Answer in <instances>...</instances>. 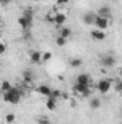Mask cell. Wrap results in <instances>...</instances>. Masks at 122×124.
Instances as JSON below:
<instances>
[{
    "instance_id": "obj_1",
    "label": "cell",
    "mask_w": 122,
    "mask_h": 124,
    "mask_svg": "<svg viewBox=\"0 0 122 124\" xmlns=\"http://www.w3.org/2000/svg\"><path fill=\"white\" fill-rule=\"evenodd\" d=\"M20 97H22V91L17 90V88H14V87H12L10 91L3 93V100L6 102H10V104H17L20 101Z\"/></svg>"
},
{
    "instance_id": "obj_2",
    "label": "cell",
    "mask_w": 122,
    "mask_h": 124,
    "mask_svg": "<svg viewBox=\"0 0 122 124\" xmlns=\"http://www.w3.org/2000/svg\"><path fill=\"white\" fill-rule=\"evenodd\" d=\"M111 87H112V84H111L109 79H101V81L96 84V90L101 94H106L111 90Z\"/></svg>"
},
{
    "instance_id": "obj_3",
    "label": "cell",
    "mask_w": 122,
    "mask_h": 124,
    "mask_svg": "<svg viewBox=\"0 0 122 124\" xmlns=\"http://www.w3.org/2000/svg\"><path fill=\"white\" fill-rule=\"evenodd\" d=\"M101 63H102L105 68H112V66L116 65V58H115L114 55H106V56H103V58L101 59Z\"/></svg>"
},
{
    "instance_id": "obj_4",
    "label": "cell",
    "mask_w": 122,
    "mask_h": 124,
    "mask_svg": "<svg viewBox=\"0 0 122 124\" xmlns=\"http://www.w3.org/2000/svg\"><path fill=\"white\" fill-rule=\"evenodd\" d=\"M93 25H95V26H96L99 31H105V29L108 28L109 22H108V19H105V17L96 16V17H95V22H93Z\"/></svg>"
},
{
    "instance_id": "obj_5",
    "label": "cell",
    "mask_w": 122,
    "mask_h": 124,
    "mask_svg": "<svg viewBox=\"0 0 122 124\" xmlns=\"http://www.w3.org/2000/svg\"><path fill=\"white\" fill-rule=\"evenodd\" d=\"M96 16H101V17L109 19V17L112 16V10H111V7H108V6H102V7H99Z\"/></svg>"
},
{
    "instance_id": "obj_6",
    "label": "cell",
    "mask_w": 122,
    "mask_h": 124,
    "mask_svg": "<svg viewBox=\"0 0 122 124\" xmlns=\"http://www.w3.org/2000/svg\"><path fill=\"white\" fill-rule=\"evenodd\" d=\"M29 58L32 63H42V54L39 51H32L29 54Z\"/></svg>"
},
{
    "instance_id": "obj_7",
    "label": "cell",
    "mask_w": 122,
    "mask_h": 124,
    "mask_svg": "<svg viewBox=\"0 0 122 124\" xmlns=\"http://www.w3.org/2000/svg\"><path fill=\"white\" fill-rule=\"evenodd\" d=\"M65 22H66V15H65V13H58V15L53 16V23H55L56 26L65 25Z\"/></svg>"
},
{
    "instance_id": "obj_8",
    "label": "cell",
    "mask_w": 122,
    "mask_h": 124,
    "mask_svg": "<svg viewBox=\"0 0 122 124\" xmlns=\"http://www.w3.org/2000/svg\"><path fill=\"white\" fill-rule=\"evenodd\" d=\"M23 79H25L26 87H30L32 81H33V72L29 71V69H25V71H23Z\"/></svg>"
},
{
    "instance_id": "obj_9",
    "label": "cell",
    "mask_w": 122,
    "mask_h": 124,
    "mask_svg": "<svg viewBox=\"0 0 122 124\" xmlns=\"http://www.w3.org/2000/svg\"><path fill=\"white\" fill-rule=\"evenodd\" d=\"M76 82H78V84H83V85H89L91 78H89L88 74H79L78 78H76Z\"/></svg>"
},
{
    "instance_id": "obj_10",
    "label": "cell",
    "mask_w": 122,
    "mask_h": 124,
    "mask_svg": "<svg viewBox=\"0 0 122 124\" xmlns=\"http://www.w3.org/2000/svg\"><path fill=\"white\" fill-rule=\"evenodd\" d=\"M95 17H96V13H93V12H88V13L83 15V22H85L86 25H93Z\"/></svg>"
},
{
    "instance_id": "obj_11",
    "label": "cell",
    "mask_w": 122,
    "mask_h": 124,
    "mask_svg": "<svg viewBox=\"0 0 122 124\" xmlns=\"http://www.w3.org/2000/svg\"><path fill=\"white\" fill-rule=\"evenodd\" d=\"M91 36L95 39V40H103V39L106 38L105 32H103V31H99V29H96V31H92V32H91Z\"/></svg>"
},
{
    "instance_id": "obj_12",
    "label": "cell",
    "mask_w": 122,
    "mask_h": 124,
    "mask_svg": "<svg viewBox=\"0 0 122 124\" xmlns=\"http://www.w3.org/2000/svg\"><path fill=\"white\" fill-rule=\"evenodd\" d=\"M36 91L39 94H42V95H46V97H49L50 95V88H49V85H46V84H42V85H39L37 88H36Z\"/></svg>"
},
{
    "instance_id": "obj_13",
    "label": "cell",
    "mask_w": 122,
    "mask_h": 124,
    "mask_svg": "<svg viewBox=\"0 0 122 124\" xmlns=\"http://www.w3.org/2000/svg\"><path fill=\"white\" fill-rule=\"evenodd\" d=\"M17 22H19V25H20L25 31H29V29L32 28V23H33V22H30V20L25 19L23 16H22V17H19V20H17Z\"/></svg>"
},
{
    "instance_id": "obj_14",
    "label": "cell",
    "mask_w": 122,
    "mask_h": 124,
    "mask_svg": "<svg viewBox=\"0 0 122 124\" xmlns=\"http://www.w3.org/2000/svg\"><path fill=\"white\" fill-rule=\"evenodd\" d=\"M88 88H89V85H83V84H78V82H75V85H73V93L82 94V93H85Z\"/></svg>"
},
{
    "instance_id": "obj_15",
    "label": "cell",
    "mask_w": 122,
    "mask_h": 124,
    "mask_svg": "<svg viewBox=\"0 0 122 124\" xmlns=\"http://www.w3.org/2000/svg\"><path fill=\"white\" fill-rule=\"evenodd\" d=\"M89 104H91V108L92 110H98L99 107H101V100L99 98H91V101H89Z\"/></svg>"
},
{
    "instance_id": "obj_16",
    "label": "cell",
    "mask_w": 122,
    "mask_h": 124,
    "mask_svg": "<svg viewBox=\"0 0 122 124\" xmlns=\"http://www.w3.org/2000/svg\"><path fill=\"white\" fill-rule=\"evenodd\" d=\"M10 90H12V84H10L9 81H3L1 85H0V91H1V93H7V91H10Z\"/></svg>"
},
{
    "instance_id": "obj_17",
    "label": "cell",
    "mask_w": 122,
    "mask_h": 124,
    "mask_svg": "<svg viewBox=\"0 0 122 124\" xmlns=\"http://www.w3.org/2000/svg\"><path fill=\"white\" fill-rule=\"evenodd\" d=\"M61 95H62V93L59 91V90H52V91H50V95H49L47 98H49V100H55V101H56L58 98H61Z\"/></svg>"
},
{
    "instance_id": "obj_18",
    "label": "cell",
    "mask_w": 122,
    "mask_h": 124,
    "mask_svg": "<svg viewBox=\"0 0 122 124\" xmlns=\"http://www.w3.org/2000/svg\"><path fill=\"white\" fill-rule=\"evenodd\" d=\"M70 35H72V31H70L69 28H61V36H62V38L68 39Z\"/></svg>"
},
{
    "instance_id": "obj_19",
    "label": "cell",
    "mask_w": 122,
    "mask_h": 124,
    "mask_svg": "<svg viewBox=\"0 0 122 124\" xmlns=\"http://www.w3.org/2000/svg\"><path fill=\"white\" fill-rule=\"evenodd\" d=\"M23 17L27 19V20H30V22H33V10L32 9H26L23 12Z\"/></svg>"
},
{
    "instance_id": "obj_20",
    "label": "cell",
    "mask_w": 122,
    "mask_h": 124,
    "mask_svg": "<svg viewBox=\"0 0 122 124\" xmlns=\"http://www.w3.org/2000/svg\"><path fill=\"white\" fill-rule=\"evenodd\" d=\"M46 107H47L49 110H52V111H53V110L56 108V101H55V100H49V98H47V101H46Z\"/></svg>"
},
{
    "instance_id": "obj_21",
    "label": "cell",
    "mask_w": 122,
    "mask_h": 124,
    "mask_svg": "<svg viewBox=\"0 0 122 124\" xmlns=\"http://www.w3.org/2000/svg\"><path fill=\"white\" fill-rule=\"evenodd\" d=\"M4 120H6V123H7V124H12V123H14V120H16V116L10 113V114H7V116H6V118H4Z\"/></svg>"
},
{
    "instance_id": "obj_22",
    "label": "cell",
    "mask_w": 122,
    "mask_h": 124,
    "mask_svg": "<svg viewBox=\"0 0 122 124\" xmlns=\"http://www.w3.org/2000/svg\"><path fill=\"white\" fill-rule=\"evenodd\" d=\"M52 59V52H45L42 55V62H49Z\"/></svg>"
},
{
    "instance_id": "obj_23",
    "label": "cell",
    "mask_w": 122,
    "mask_h": 124,
    "mask_svg": "<svg viewBox=\"0 0 122 124\" xmlns=\"http://www.w3.org/2000/svg\"><path fill=\"white\" fill-rule=\"evenodd\" d=\"M81 65H82V59L75 58V59L70 61V66H73V68H78V66H81Z\"/></svg>"
},
{
    "instance_id": "obj_24",
    "label": "cell",
    "mask_w": 122,
    "mask_h": 124,
    "mask_svg": "<svg viewBox=\"0 0 122 124\" xmlns=\"http://www.w3.org/2000/svg\"><path fill=\"white\" fill-rule=\"evenodd\" d=\"M56 45H58V46H65V45H66V39L62 38V36H58V38H56Z\"/></svg>"
},
{
    "instance_id": "obj_25",
    "label": "cell",
    "mask_w": 122,
    "mask_h": 124,
    "mask_svg": "<svg viewBox=\"0 0 122 124\" xmlns=\"http://www.w3.org/2000/svg\"><path fill=\"white\" fill-rule=\"evenodd\" d=\"M37 123L39 124H50V120H49L47 117H40V118L37 120Z\"/></svg>"
},
{
    "instance_id": "obj_26",
    "label": "cell",
    "mask_w": 122,
    "mask_h": 124,
    "mask_svg": "<svg viewBox=\"0 0 122 124\" xmlns=\"http://www.w3.org/2000/svg\"><path fill=\"white\" fill-rule=\"evenodd\" d=\"M115 90H116L118 93H121L122 91V82L121 81H116V84H115Z\"/></svg>"
},
{
    "instance_id": "obj_27",
    "label": "cell",
    "mask_w": 122,
    "mask_h": 124,
    "mask_svg": "<svg viewBox=\"0 0 122 124\" xmlns=\"http://www.w3.org/2000/svg\"><path fill=\"white\" fill-rule=\"evenodd\" d=\"M6 52V45L4 43H0V55H3Z\"/></svg>"
},
{
    "instance_id": "obj_28",
    "label": "cell",
    "mask_w": 122,
    "mask_h": 124,
    "mask_svg": "<svg viewBox=\"0 0 122 124\" xmlns=\"http://www.w3.org/2000/svg\"><path fill=\"white\" fill-rule=\"evenodd\" d=\"M89 95H91V90H89V88H88L85 93H82V97H85V98H88Z\"/></svg>"
},
{
    "instance_id": "obj_29",
    "label": "cell",
    "mask_w": 122,
    "mask_h": 124,
    "mask_svg": "<svg viewBox=\"0 0 122 124\" xmlns=\"http://www.w3.org/2000/svg\"><path fill=\"white\" fill-rule=\"evenodd\" d=\"M9 3H10V0H0V6H6Z\"/></svg>"
},
{
    "instance_id": "obj_30",
    "label": "cell",
    "mask_w": 122,
    "mask_h": 124,
    "mask_svg": "<svg viewBox=\"0 0 122 124\" xmlns=\"http://www.w3.org/2000/svg\"><path fill=\"white\" fill-rule=\"evenodd\" d=\"M68 1H69V0H56V3H58V4H66Z\"/></svg>"
},
{
    "instance_id": "obj_31",
    "label": "cell",
    "mask_w": 122,
    "mask_h": 124,
    "mask_svg": "<svg viewBox=\"0 0 122 124\" xmlns=\"http://www.w3.org/2000/svg\"><path fill=\"white\" fill-rule=\"evenodd\" d=\"M0 38H1V32H0Z\"/></svg>"
},
{
    "instance_id": "obj_32",
    "label": "cell",
    "mask_w": 122,
    "mask_h": 124,
    "mask_svg": "<svg viewBox=\"0 0 122 124\" xmlns=\"http://www.w3.org/2000/svg\"><path fill=\"white\" fill-rule=\"evenodd\" d=\"M108 1H112V0H108Z\"/></svg>"
}]
</instances>
